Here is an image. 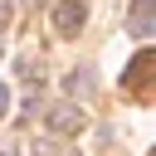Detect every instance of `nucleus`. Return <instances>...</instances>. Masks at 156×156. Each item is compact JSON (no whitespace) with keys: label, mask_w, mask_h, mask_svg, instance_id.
Returning a JSON list of instances; mask_svg holds the SVG:
<instances>
[{"label":"nucleus","mask_w":156,"mask_h":156,"mask_svg":"<svg viewBox=\"0 0 156 156\" xmlns=\"http://www.w3.org/2000/svg\"><path fill=\"white\" fill-rule=\"evenodd\" d=\"M68 93H73V98H88V93H93V68L68 73Z\"/></svg>","instance_id":"nucleus-5"},{"label":"nucleus","mask_w":156,"mask_h":156,"mask_svg":"<svg viewBox=\"0 0 156 156\" xmlns=\"http://www.w3.org/2000/svg\"><path fill=\"white\" fill-rule=\"evenodd\" d=\"M83 127H88V117H83L78 102H58V107H49V132H54V136H73V132H83Z\"/></svg>","instance_id":"nucleus-1"},{"label":"nucleus","mask_w":156,"mask_h":156,"mask_svg":"<svg viewBox=\"0 0 156 156\" xmlns=\"http://www.w3.org/2000/svg\"><path fill=\"white\" fill-rule=\"evenodd\" d=\"M151 63H156V54H151V49H141V54H136V58L127 63L122 83H127V88H141V83H146V68H151Z\"/></svg>","instance_id":"nucleus-4"},{"label":"nucleus","mask_w":156,"mask_h":156,"mask_svg":"<svg viewBox=\"0 0 156 156\" xmlns=\"http://www.w3.org/2000/svg\"><path fill=\"white\" fill-rule=\"evenodd\" d=\"M127 29H132L136 39H156V0H132Z\"/></svg>","instance_id":"nucleus-2"},{"label":"nucleus","mask_w":156,"mask_h":156,"mask_svg":"<svg viewBox=\"0 0 156 156\" xmlns=\"http://www.w3.org/2000/svg\"><path fill=\"white\" fill-rule=\"evenodd\" d=\"M83 20H88V5H83V0H58V5H54V29H58V34H78Z\"/></svg>","instance_id":"nucleus-3"},{"label":"nucleus","mask_w":156,"mask_h":156,"mask_svg":"<svg viewBox=\"0 0 156 156\" xmlns=\"http://www.w3.org/2000/svg\"><path fill=\"white\" fill-rule=\"evenodd\" d=\"M5 24H10V5L0 0V29H5Z\"/></svg>","instance_id":"nucleus-8"},{"label":"nucleus","mask_w":156,"mask_h":156,"mask_svg":"<svg viewBox=\"0 0 156 156\" xmlns=\"http://www.w3.org/2000/svg\"><path fill=\"white\" fill-rule=\"evenodd\" d=\"M0 156H20V146L15 141H0Z\"/></svg>","instance_id":"nucleus-7"},{"label":"nucleus","mask_w":156,"mask_h":156,"mask_svg":"<svg viewBox=\"0 0 156 156\" xmlns=\"http://www.w3.org/2000/svg\"><path fill=\"white\" fill-rule=\"evenodd\" d=\"M5 112H10V88L0 83V117H5Z\"/></svg>","instance_id":"nucleus-6"}]
</instances>
